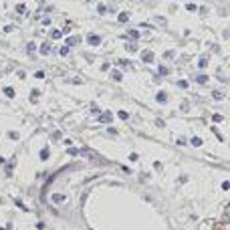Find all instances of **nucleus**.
<instances>
[{
  "instance_id": "obj_3",
  "label": "nucleus",
  "mask_w": 230,
  "mask_h": 230,
  "mask_svg": "<svg viewBox=\"0 0 230 230\" xmlns=\"http://www.w3.org/2000/svg\"><path fill=\"white\" fill-rule=\"evenodd\" d=\"M40 53H43V55H48V53H51V43H45L43 46H40Z\"/></svg>"
},
{
  "instance_id": "obj_1",
  "label": "nucleus",
  "mask_w": 230,
  "mask_h": 230,
  "mask_svg": "<svg viewBox=\"0 0 230 230\" xmlns=\"http://www.w3.org/2000/svg\"><path fill=\"white\" fill-rule=\"evenodd\" d=\"M141 59H143L145 63H151V61H153V53H151V51H143Z\"/></svg>"
},
{
  "instance_id": "obj_2",
  "label": "nucleus",
  "mask_w": 230,
  "mask_h": 230,
  "mask_svg": "<svg viewBox=\"0 0 230 230\" xmlns=\"http://www.w3.org/2000/svg\"><path fill=\"white\" fill-rule=\"evenodd\" d=\"M89 43H91V45H99V43H101V36L91 34V36H89Z\"/></svg>"
},
{
  "instance_id": "obj_6",
  "label": "nucleus",
  "mask_w": 230,
  "mask_h": 230,
  "mask_svg": "<svg viewBox=\"0 0 230 230\" xmlns=\"http://www.w3.org/2000/svg\"><path fill=\"white\" fill-rule=\"evenodd\" d=\"M101 121H111V113H103V117H101Z\"/></svg>"
},
{
  "instance_id": "obj_7",
  "label": "nucleus",
  "mask_w": 230,
  "mask_h": 230,
  "mask_svg": "<svg viewBox=\"0 0 230 230\" xmlns=\"http://www.w3.org/2000/svg\"><path fill=\"white\" fill-rule=\"evenodd\" d=\"M61 36V30H53V34H51V38H59Z\"/></svg>"
},
{
  "instance_id": "obj_5",
  "label": "nucleus",
  "mask_w": 230,
  "mask_h": 230,
  "mask_svg": "<svg viewBox=\"0 0 230 230\" xmlns=\"http://www.w3.org/2000/svg\"><path fill=\"white\" fill-rule=\"evenodd\" d=\"M26 51L32 55V53H34V43H28V46H26Z\"/></svg>"
},
{
  "instance_id": "obj_4",
  "label": "nucleus",
  "mask_w": 230,
  "mask_h": 230,
  "mask_svg": "<svg viewBox=\"0 0 230 230\" xmlns=\"http://www.w3.org/2000/svg\"><path fill=\"white\" fill-rule=\"evenodd\" d=\"M127 18H129L127 12H121V14H119V22H127Z\"/></svg>"
},
{
  "instance_id": "obj_8",
  "label": "nucleus",
  "mask_w": 230,
  "mask_h": 230,
  "mask_svg": "<svg viewBox=\"0 0 230 230\" xmlns=\"http://www.w3.org/2000/svg\"><path fill=\"white\" fill-rule=\"evenodd\" d=\"M61 55H69V46H63L61 48Z\"/></svg>"
}]
</instances>
